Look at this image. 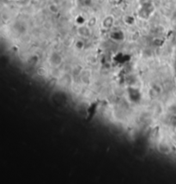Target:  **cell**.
Segmentation results:
<instances>
[{"label": "cell", "instance_id": "obj_1", "mask_svg": "<svg viewBox=\"0 0 176 184\" xmlns=\"http://www.w3.org/2000/svg\"><path fill=\"white\" fill-rule=\"evenodd\" d=\"M77 34H78L79 36L83 39L88 38L91 34L90 27H88V25H80L77 28Z\"/></svg>", "mask_w": 176, "mask_h": 184}, {"label": "cell", "instance_id": "obj_2", "mask_svg": "<svg viewBox=\"0 0 176 184\" xmlns=\"http://www.w3.org/2000/svg\"><path fill=\"white\" fill-rule=\"evenodd\" d=\"M50 65L52 66H53V67H58V66H59L62 64V61H63V60H62V57L59 54V53H57V52H53L52 54L50 57Z\"/></svg>", "mask_w": 176, "mask_h": 184}, {"label": "cell", "instance_id": "obj_3", "mask_svg": "<svg viewBox=\"0 0 176 184\" xmlns=\"http://www.w3.org/2000/svg\"><path fill=\"white\" fill-rule=\"evenodd\" d=\"M113 23H114V18L112 16H107L102 20V28L109 29L113 27Z\"/></svg>", "mask_w": 176, "mask_h": 184}, {"label": "cell", "instance_id": "obj_4", "mask_svg": "<svg viewBox=\"0 0 176 184\" xmlns=\"http://www.w3.org/2000/svg\"><path fill=\"white\" fill-rule=\"evenodd\" d=\"M59 7L58 5H55V4H52V5H49V10L51 11L52 13L55 14V13H58L59 12Z\"/></svg>", "mask_w": 176, "mask_h": 184}, {"label": "cell", "instance_id": "obj_5", "mask_svg": "<svg viewBox=\"0 0 176 184\" xmlns=\"http://www.w3.org/2000/svg\"><path fill=\"white\" fill-rule=\"evenodd\" d=\"M75 46H76V47L78 49V50H82L83 48H84V41H82V40H79V41H77V43L75 44Z\"/></svg>", "mask_w": 176, "mask_h": 184}, {"label": "cell", "instance_id": "obj_6", "mask_svg": "<svg viewBox=\"0 0 176 184\" xmlns=\"http://www.w3.org/2000/svg\"><path fill=\"white\" fill-rule=\"evenodd\" d=\"M95 22H96V19L95 18V17H92V18H90L88 21V27H93V26H95Z\"/></svg>", "mask_w": 176, "mask_h": 184}]
</instances>
